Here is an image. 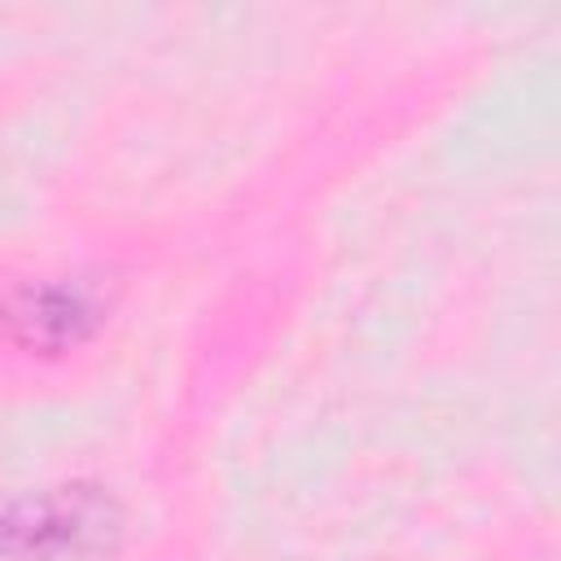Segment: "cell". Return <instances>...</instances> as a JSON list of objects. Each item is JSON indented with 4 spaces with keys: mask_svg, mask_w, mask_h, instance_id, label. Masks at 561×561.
<instances>
[{
    "mask_svg": "<svg viewBox=\"0 0 561 561\" xmlns=\"http://www.w3.org/2000/svg\"><path fill=\"white\" fill-rule=\"evenodd\" d=\"M118 530V508L96 486H53L0 500V557L75 561L101 552Z\"/></svg>",
    "mask_w": 561,
    "mask_h": 561,
    "instance_id": "cell-1",
    "label": "cell"
},
{
    "mask_svg": "<svg viewBox=\"0 0 561 561\" xmlns=\"http://www.w3.org/2000/svg\"><path fill=\"white\" fill-rule=\"evenodd\" d=\"M96 320V302L79 285H53V280H22L0 289V324L39 351L75 346Z\"/></svg>",
    "mask_w": 561,
    "mask_h": 561,
    "instance_id": "cell-2",
    "label": "cell"
}]
</instances>
